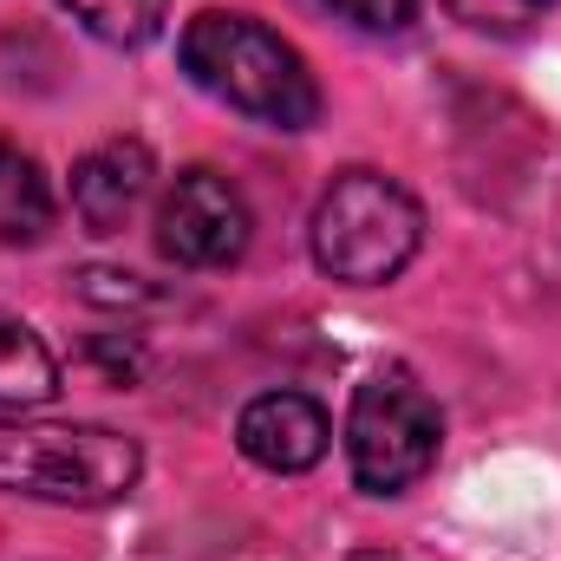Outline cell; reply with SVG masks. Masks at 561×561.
Wrapping results in <instances>:
<instances>
[{"label":"cell","instance_id":"52a82bcc","mask_svg":"<svg viewBox=\"0 0 561 561\" xmlns=\"http://www.w3.org/2000/svg\"><path fill=\"white\" fill-rule=\"evenodd\" d=\"M150 176H157L150 144H138V138L92 144L72 163V216L85 222V236H118L138 216V203L150 196Z\"/></svg>","mask_w":561,"mask_h":561},{"label":"cell","instance_id":"9a60e30c","mask_svg":"<svg viewBox=\"0 0 561 561\" xmlns=\"http://www.w3.org/2000/svg\"><path fill=\"white\" fill-rule=\"evenodd\" d=\"M346 561H399V556H386V549H359V556H346Z\"/></svg>","mask_w":561,"mask_h":561},{"label":"cell","instance_id":"ba28073f","mask_svg":"<svg viewBox=\"0 0 561 561\" xmlns=\"http://www.w3.org/2000/svg\"><path fill=\"white\" fill-rule=\"evenodd\" d=\"M53 216H59V196H53V176L39 170V157L0 138V242L33 249L53 236Z\"/></svg>","mask_w":561,"mask_h":561},{"label":"cell","instance_id":"8fae6325","mask_svg":"<svg viewBox=\"0 0 561 561\" xmlns=\"http://www.w3.org/2000/svg\"><path fill=\"white\" fill-rule=\"evenodd\" d=\"M72 294L85 307H105V313H138V307H157L163 300L144 275H125V268H79L72 275Z\"/></svg>","mask_w":561,"mask_h":561},{"label":"cell","instance_id":"9c48e42d","mask_svg":"<svg viewBox=\"0 0 561 561\" xmlns=\"http://www.w3.org/2000/svg\"><path fill=\"white\" fill-rule=\"evenodd\" d=\"M59 399V359L53 346L26 327L0 313V412H39Z\"/></svg>","mask_w":561,"mask_h":561},{"label":"cell","instance_id":"3957f363","mask_svg":"<svg viewBox=\"0 0 561 561\" xmlns=\"http://www.w3.org/2000/svg\"><path fill=\"white\" fill-rule=\"evenodd\" d=\"M313 262L320 275L340 287H386L412 268V255L424 249V209L419 196L386 176V170H340L307 222Z\"/></svg>","mask_w":561,"mask_h":561},{"label":"cell","instance_id":"30bf717a","mask_svg":"<svg viewBox=\"0 0 561 561\" xmlns=\"http://www.w3.org/2000/svg\"><path fill=\"white\" fill-rule=\"evenodd\" d=\"M92 39H105V46H150L157 33H163V13H170V0H59Z\"/></svg>","mask_w":561,"mask_h":561},{"label":"cell","instance_id":"7a4b0ae2","mask_svg":"<svg viewBox=\"0 0 561 561\" xmlns=\"http://www.w3.org/2000/svg\"><path fill=\"white\" fill-rule=\"evenodd\" d=\"M138 437H125L112 424L0 412V496L59 503V510H105V503H125L138 490Z\"/></svg>","mask_w":561,"mask_h":561},{"label":"cell","instance_id":"7c38bea8","mask_svg":"<svg viewBox=\"0 0 561 561\" xmlns=\"http://www.w3.org/2000/svg\"><path fill=\"white\" fill-rule=\"evenodd\" d=\"M549 7H556V0H444V13H450V20H463L470 33H496V39L529 33Z\"/></svg>","mask_w":561,"mask_h":561},{"label":"cell","instance_id":"277c9868","mask_svg":"<svg viewBox=\"0 0 561 561\" xmlns=\"http://www.w3.org/2000/svg\"><path fill=\"white\" fill-rule=\"evenodd\" d=\"M444 450V412L405 366H379L353 386L346 412V470L366 496H405L431 477Z\"/></svg>","mask_w":561,"mask_h":561},{"label":"cell","instance_id":"6da1fadb","mask_svg":"<svg viewBox=\"0 0 561 561\" xmlns=\"http://www.w3.org/2000/svg\"><path fill=\"white\" fill-rule=\"evenodd\" d=\"M176 53H183V72L209 99H222L229 112H242V118H255L268 131H313L320 125V79L255 13L203 7L183 26Z\"/></svg>","mask_w":561,"mask_h":561},{"label":"cell","instance_id":"4fadbf2b","mask_svg":"<svg viewBox=\"0 0 561 561\" xmlns=\"http://www.w3.org/2000/svg\"><path fill=\"white\" fill-rule=\"evenodd\" d=\"M85 359H92L112 386H138L144 379V346L125 340V333H92V340H85Z\"/></svg>","mask_w":561,"mask_h":561},{"label":"cell","instance_id":"5b68a950","mask_svg":"<svg viewBox=\"0 0 561 561\" xmlns=\"http://www.w3.org/2000/svg\"><path fill=\"white\" fill-rule=\"evenodd\" d=\"M249 236H255L249 196L222 170L209 163L176 170V183L157 203V249L176 268H236L249 255Z\"/></svg>","mask_w":561,"mask_h":561},{"label":"cell","instance_id":"8992f818","mask_svg":"<svg viewBox=\"0 0 561 561\" xmlns=\"http://www.w3.org/2000/svg\"><path fill=\"white\" fill-rule=\"evenodd\" d=\"M333 444V419L307 399V392H262L242 405L236 419V450L255 463V470H275V477H300L327 457Z\"/></svg>","mask_w":561,"mask_h":561},{"label":"cell","instance_id":"5bb4252c","mask_svg":"<svg viewBox=\"0 0 561 561\" xmlns=\"http://www.w3.org/2000/svg\"><path fill=\"white\" fill-rule=\"evenodd\" d=\"M340 20L366 26V33H405L419 20V0H327Z\"/></svg>","mask_w":561,"mask_h":561}]
</instances>
